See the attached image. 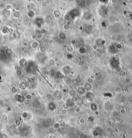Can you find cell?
<instances>
[{
    "instance_id": "6da1fadb",
    "label": "cell",
    "mask_w": 132,
    "mask_h": 138,
    "mask_svg": "<svg viewBox=\"0 0 132 138\" xmlns=\"http://www.w3.org/2000/svg\"><path fill=\"white\" fill-rule=\"evenodd\" d=\"M19 134L22 138H28L30 134V127L28 125H22L19 128Z\"/></svg>"
},
{
    "instance_id": "7a4b0ae2",
    "label": "cell",
    "mask_w": 132,
    "mask_h": 138,
    "mask_svg": "<svg viewBox=\"0 0 132 138\" xmlns=\"http://www.w3.org/2000/svg\"><path fill=\"white\" fill-rule=\"evenodd\" d=\"M54 122V119L52 117H47L41 122V125L44 128H48L50 127H52Z\"/></svg>"
},
{
    "instance_id": "3957f363",
    "label": "cell",
    "mask_w": 132,
    "mask_h": 138,
    "mask_svg": "<svg viewBox=\"0 0 132 138\" xmlns=\"http://www.w3.org/2000/svg\"><path fill=\"white\" fill-rule=\"evenodd\" d=\"M84 96L86 97V99L88 102H90V103L93 102L94 99L95 98V94L92 91L86 92V93L84 95Z\"/></svg>"
},
{
    "instance_id": "277c9868",
    "label": "cell",
    "mask_w": 132,
    "mask_h": 138,
    "mask_svg": "<svg viewBox=\"0 0 132 138\" xmlns=\"http://www.w3.org/2000/svg\"><path fill=\"white\" fill-rule=\"evenodd\" d=\"M61 72L64 76L69 75L72 72V67L69 65H65L61 68Z\"/></svg>"
},
{
    "instance_id": "5b68a950",
    "label": "cell",
    "mask_w": 132,
    "mask_h": 138,
    "mask_svg": "<svg viewBox=\"0 0 132 138\" xmlns=\"http://www.w3.org/2000/svg\"><path fill=\"white\" fill-rule=\"evenodd\" d=\"M14 99H15L16 101L18 102L19 103H23L25 101V96H23L22 94H19V93L14 94Z\"/></svg>"
},
{
    "instance_id": "8992f818",
    "label": "cell",
    "mask_w": 132,
    "mask_h": 138,
    "mask_svg": "<svg viewBox=\"0 0 132 138\" xmlns=\"http://www.w3.org/2000/svg\"><path fill=\"white\" fill-rule=\"evenodd\" d=\"M107 21L110 25H114L118 21V18L115 15H110L107 18Z\"/></svg>"
},
{
    "instance_id": "52a82bcc",
    "label": "cell",
    "mask_w": 132,
    "mask_h": 138,
    "mask_svg": "<svg viewBox=\"0 0 132 138\" xmlns=\"http://www.w3.org/2000/svg\"><path fill=\"white\" fill-rule=\"evenodd\" d=\"M102 133H103V129H102L101 127L97 126V127L94 128V129L93 130V135L95 137H97V136L101 135Z\"/></svg>"
},
{
    "instance_id": "ba28073f",
    "label": "cell",
    "mask_w": 132,
    "mask_h": 138,
    "mask_svg": "<svg viewBox=\"0 0 132 138\" xmlns=\"http://www.w3.org/2000/svg\"><path fill=\"white\" fill-rule=\"evenodd\" d=\"M104 108L106 110V111H110L111 109H113V104L111 103L110 101H106L103 104Z\"/></svg>"
},
{
    "instance_id": "9c48e42d",
    "label": "cell",
    "mask_w": 132,
    "mask_h": 138,
    "mask_svg": "<svg viewBox=\"0 0 132 138\" xmlns=\"http://www.w3.org/2000/svg\"><path fill=\"white\" fill-rule=\"evenodd\" d=\"M77 94H79V96H84L86 93V90L84 89L83 86H79L76 89Z\"/></svg>"
},
{
    "instance_id": "30bf717a",
    "label": "cell",
    "mask_w": 132,
    "mask_h": 138,
    "mask_svg": "<svg viewBox=\"0 0 132 138\" xmlns=\"http://www.w3.org/2000/svg\"><path fill=\"white\" fill-rule=\"evenodd\" d=\"M83 86L86 92L92 91V89H93V85H92V83H88V82L86 81V82H85L83 84Z\"/></svg>"
},
{
    "instance_id": "8fae6325",
    "label": "cell",
    "mask_w": 132,
    "mask_h": 138,
    "mask_svg": "<svg viewBox=\"0 0 132 138\" xmlns=\"http://www.w3.org/2000/svg\"><path fill=\"white\" fill-rule=\"evenodd\" d=\"M30 47L33 50H37L40 48V43L37 40H34L33 41L30 43Z\"/></svg>"
},
{
    "instance_id": "7c38bea8",
    "label": "cell",
    "mask_w": 132,
    "mask_h": 138,
    "mask_svg": "<svg viewBox=\"0 0 132 138\" xmlns=\"http://www.w3.org/2000/svg\"><path fill=\"white\" fill-rule=\"evenodd\" d=\"M89 107H90V110L92 112H96L98 110V105H97V104L96 103H95L94 101L92 102V103H90V106H89Z\"/></svg>"
},
{
    "instance_id": "4fadbf2b",
    "label": "cell",
    "mask_w": 132,
    "mask_h": 138,
    "mask_svg": "<svg viewBox=\"0 0 132 138\" xmlns=\"http://www.w3.org/2000/svg\"><path fill=\"white\" fill-rule=\"evenodd\" d=\"M21 116H22L23 119L25 121H29V120L31 119V114H30V113L27 112V111H25V112H23Z\"/></svg>"
},
{
    "instance_id": "5bb4252c",
    "label": "cell",
    "mask_w": 132,
    "mask_h": 138,
    "mask_svg": "<svg viewBox=\"0 0 132 138\" xmlns=\"http://www.w3.org/2000/svg\"><path fill=\"white\" fill-rule=\"evenodd\" d=\"M48 108L50 111H54L57 108V106L54 101H50L48 104Z\"/></svg>"
},
{
    "instance_id": "9a60e30c",
    "label": "cell",
    "mask_w": 132,
    "mask_h": 138,
    "mask_svg": "<svg viewBox=\"0 0 132 138\" xmlns=\"http://www.w3.org/2000/svg\"><path fill=\"white\" fill-rule=\"evenodd\" d=\"M53 16L55 19H59L61 17V12L58 9H55L54 11H53Z\"/></svg>"
},
{
    "instance_id": "2e32d148",
    "label": "cell",
    "mask_w": 132,
    "mask_h": 138,
    "mask_svg": "<svg viewBox=\"0 0 132 138\" xmlns=\"http://www.w3.org/2000/svg\"><path fill=\"white\" fill-rule=\"evenodd\" d=\"M66 50L68 53L69 54H72L73 51H74V47L73 45H72V44L68 45L66 47Z\"/></svg>"
},
{
    "instance_id": "e0dca14e",
    "label": "cell",
    "mask_w": 132,
    "mask_h": 138,
    "mask_svg": "<svg viewBox=\"0 0 132 138\" xmlns=\"http://www.w3.org/2000/svg\"><path fill=\"white\" fill-rule=\"evenodd\" d=\"M58 37H59V39H61V40L64 41L65 39H66V38H67V36H66V33H65L64 32H60L59 33V34H58Z\"/></svg>"
},
{
    "instance_id": "ac0fdd59",
    "label": "cell",
    "mask_w": 132,
    "mask_h": 138,
    "mask_svg": "<svg viewBox=\"0 0 132 138\" xmlns=\"http://www.w3.org/2000/svg\"><path fill=\"white\" fill-rule=\"evenodd\" d=\"M68 96H69L70 97L75 96H77V91H76L75 89H70V90L68 91Z\"/></svg>"
},
{
    "instance_id": "d6986e66",
    "label": "cell",
    "mask_w": 132,
    "mask_h": 138,
    "mask_svg": "<svg viewBox=\"0 0 132 138\" xmlns=\"http://www.w3.org/2000/svg\"><path fill=\"white\" fill-rule=\"evenodd\" d=\"M12 16L15 19H19L21 16V11H15L12 13Z\"/></svg>"
},
{
    "instance_id": "ffe728a7",
    "label": "cell",
    "mask_w": 132,
    "mask_h": 138,
    "mask_svg": "<svg viewBox=\"0 0 132 138\" xmlns=\"http://www.w3.org/2000/svg\"><path fill=\"white\" fill-rule=\"evenodd\" d=\"M35 14H36V13H35V12H34V11H33V10L30 9V10H29V11H28L27 16H29L30 18H33L34 16H35Z\"/></svg>"
},
{
    "instance_id": "44dd1931",
    "label": "cell",
    "mask_w": 132,
    "mask_h": 138,
    "mask_svg": "<svg viewBox=\"0 0 132 138\" xmlns=\"http://www.w3.org/2000/svg\"><path fill=\"white\" fill-rule=\"evenodd\" d=\"M13 5L12 4H11V3H7V4H6L5 5V9L7 10V11H10V12L13 9Z\"/></svg>"
},
{
    "instance_id": "7402d4cb",
    "label": "cell",
    "mask_w": 132,
    "mask_h": 138,
    "mask_svg": "<svg viewBox=\"0 0 132 138\" xmlns=\"http://www.w3.org/2000/svg\"><path fill=\"white\" fill-rule=\"evenodd\" d=\"M65 103H66V104L68 105L69 108H70V107H73L75 104V103H73V102L71 100L70 97V98H68V99L66 100V101L65 102Z\"/></svg>"
},
{
    "instance_id": "603a6c76",
    "label": "cell",
    "mask_w": 132,
    "mask_h": 138,
    "mask_svg": "<svg viewBox=\"0 0 132 138\" xmlns=\"http://www.w3.org/2000/svg\"><path fill=\"white\" fill-rule=\"evenodd\" d=\"M11 92L12 94H13L14 95V94L18 93V89H17L16 86H12L11 89Z\"/></svg>"
},
{
    "instance_id": "cb8c5ba5",
    "label": "cell",
    "mask_w": 132,
    "mask_h": 138,
    "mask_svg": "<svg viewBox=\"0 0 132 138\" xmlns=\"http://www.w3.org/2000/svg\"><path fill=\"white\" fill-rule=\"evenodd\" d=\"M52 127L54 128V129H59L61 127V124L59 122H55V121L54 123L52 125Z\"/></svg>"
},
{
    "instance_id": "d4e9b609",
    "label": "cell",
    "mask_w": 132,
    "mask_h": 138,
    "mask_svg": "<svg viewBox=\"0 0 132 138\" xmlns=\"http://www.w3.org/2000/svg\"><path fill=\"white\" fill-rule=\"evenodd\" d=\"M115 92H116L117 94H121L122 92V89L121 87H119V86H117L115 87Z\"/></svg>"
},
{
    "instance_id": "484cf974",
    "label": "cell",
    "mask_w": 132,
    "mask_h": 138,
    "mask_svg": "<svg viewBox=\"0 0 132 138\" xmlns=\"http://www.w3.org/2000/svg\"><path fill=\"white\" fill-rule=\"evenodd\" d=\"M19 89H21V90H25L26 89V85L23 82H22L21 84H20V85H19Z\"/></svg>"
},
{
    "instance_id": "4316f807",
    "label": "cell",
    "mask_w": 132,
    "mask_h": 138,
    "mask_svg": "<svg viewBox=\"0 0 132 138\" xmlns=\"http://www.w3.org/2000/svg\"><path fill=\"white\" fill-rule=\"evenodd\" d=\"M70 99H71V100H72L74 103H76L79 101V98H78V97L77 96L72 97H70Z\"/></svg>"
},
{
    "instance_id": "83f0119b",
    "label": "cell",
    "mask_w": 132,
    "mask_h": 138,
    "mask_svg": "<svg viewBox=\"0 0 132 138\" xmlns=\"http://www.w3.org/2000/svg\"><path fill=\"white\" fill-rule=\"evenodd\" d=\"M86 121V120L84 118H81L80 119H79V123H80L81 125H85Z\"/></svg>"
},
{
    "instance_id": "f1b7e54d",
    "label": "cell",
    "mask_w": 132,
    "mask_h": 138,
    "mask_svg": "<svg viewBox=\"0 0 132 138\" xmlns=\"http://www.w3.org/2000/svg\"><path fill=\"white\" fill-rule=\"evenodd\" d=\"M70 25L68 23H66L65 24H64V25H63V28H64V29L66 30H69V29H70Z\"/></svg>"
},
{
    "instance_id": "f546056e",
    "label": "cell",
    "mask_w": 132,
    "mask_h": 138,
    "mask_svg": "<svg viewBox=\"0 0 132 138\" xmlns=\"http://www.w3.org/2000/svg\"><path fill=\"white\" fill-rule=\"evenodd\" d=\"M61 114L62 115H66L68 114V109L62 108V110H61Z\"/></svg>"
},
{
    "instance_id": "4dcf8cb0",
    "label": "cell",
    "mask_w": 132,
    "mask_h": 138,
    "mask_svg": "<svg viewBox=\"0 0 132 138\" xmlns=\"http://www.w3.org/2000/svg\"><path fill=\"white\" fill-rule=\"evenodd\" d=\"M49 64L50 65H52V66H54L56 64V62H55V61L54 59H50L49 60Z\"/></svg>"
},
{
    "instance_id": "1f68e13d",
    "label": "cell",
    "mask_w": 132,
    "mask_h": 138,
    "mask_svg": "<svg viewBox=\"0 0 132 138\" xmlns=\"http://www.w3.org/2000/svg\"><path fill=\"white\" fill-rule=\"evenodd\" d=\"M5 102L3 101L2 99H0V109L1 108H3L5 107Z\"/></svg>"
},
{
    "instance_id": "d6a6232c",
    "label": "cell",
    "mask_w": 132,
    "mask_h": 138,
    "mask_svg": "<svg viewBox=\"0 0 132 138\" xmlns=\"http://www.w3.org/2000/svg\"><path fill=\"white\" fill-rule=\"evenodd\" d=\"M1 33L3 34H6L8 32V30L6 29V28H3L2 30H1Z\"/></svg>"
},
{
    "instance_id": "836d02e7",
    "label": "cell",
    "mask_w": 132,
    "mask_h": 138,
    "mask_svg": "<svg viewBox=\"0 0 132 138\" xmlns=\"http://www.w3.org/2000/svg\"><path fill=\"white\" fill-rule=\"evenodd\" d=\"M12 37H13L14 39H18V34L16 33V32H12Z\"/></svg>"
},
{
    "instance_id": "e575fe53",
    "label": "cell",
    "mask_w": 132,
    "mask_h": 138,
    "mask_svg": "<svg viewBox=\"0 0 132 138\" xmlns=\"http://www.w3.org/2000/svg\"><path fill=\"white\" fill-rule=\"evenodd\" d=\"M88 121L90 123L93 122V121H95V118H94V117H93V116H89L88 118Z\"/></svg>"
},
{
    "instance_id": "d590c367",
    "label": "cell",
    "mask_w": 132,
    "mask_h": 138,
    "mask_svg": "<svg viewBox=\"0 0 132 138\" xmlns=\"http://www.w3.org/2000/svg\"><path fill=\"white\" fill-rule=\"evenodd\" d=\"M78 65L79 66H84L85 65V61L84 60H80L79 62H78Z\"/></svg>"
},
{
    "instance_id": "8d00e7d4",
    "label": "cell",
    "mask_w": 132,
    "mask_h": 138,
    "mask_svg": "<svg viewBox=\"0 0 132 138\" xmlns=\"http://www.w3.org/2000/svg\"><path fill=\"white\" fill-rule=\"evenodd\" d=\"M0 138H8V136L5 133H0Z\"/></svg>"
},
{
    "instance_id": "74e56055",
    "label": "cell",
    "mask_w": 132,
    "mask_h": 138,
    "mask_svg": "<svg viewBox=\"0 0 132 138\" xmlns=\"http://www.w3.org/2000/svg\"><path fill=\"white\" fill-rule=\"evenodd\" d=\"M25 99H31L32 98V94H27L25 95Z\"/></svg>"
},
{
    "instance_id": "f35d334b",
    "label": "cell",
    "mask_w": 132,
    "mask_h": 138,
    "mask_svg": "<svg viewBox=\"0 0 132 138\" xmlns=\"http://www.w3.org/2000/svg\"><path fill=\"white\" fill-rule=\"evenodd\" d=\"M120 114L121 115H125L126 114V110L124 109V108H122V109H121V110H120Z\"/></svg>"
},
{
    "instance_id": "ab89813d",
    "label": "cell",
    "mask_w": 132,
    "mask_h": 138,
    "mask_svg": "<svg viewBox=\"0 0 132 138\" xmlns=\"http://www.w3.org/2000/svg\"><path fill=\"white\" fill-rule=\"evenodd\" d=\"M37 93H38V94H39V96H40L41 97H43L44 96V92L43 91V90H39Z\"/></svg>"
},
{
    "instance_id": "60d3db41",
    "label": "cell",
    "mask_w": 132,
    "mask_h": 138,
    "mask_svg": "<svg viewBox=\"0 0 132 138\" xmlns=\"http://www.w3.org/2000/svg\"><path fill=\"white\" fill-rule=\"evenodd\" d=\"M22 74H23V72H22V71H21V70L18 69V70L16 71V74L18 76H21V75H22Z\"/></svg>"
},
{
    "instance_id": "b9f144b4",
    "label": "cell",
    "mask_w": 132,
    "mask_h": 138,
    "mask_svg": "<svg viewBox=\"0 0 132 138\" xmlns=\"http://www.w3.org/2000/svg\"><path fill=\"white\" fill-rule=\"evenodd\" d=\"M47 99H49V100H52V99H53V96H52V94H47Z\"/></svg>"
},
{
    "instance_id": "7bdbcfd3",
    "label": "cell",
    "mask_w": 132,
    "mask_h": 138,
    "mask_svg": "<svg viewBox=\"0 0 132 138\" xmlns=\"http://www.w3.org/2000/svg\"><path fill=\"white\" fill-rule=\"evenodd\" d=\"M79 138H88V137L84 134H81L79 135Z\"/></svg>"
},
{
    "instance_id": "ee69618b",
    "label": "cell",
    "mask_w": 132,
    "mask_h": 138,
    "mask_svg": "<svg viewBox=\"0 0 132 138\" xmlns=\"http://www.w3.org/2000/svg\"><path fill=\"white\" fill-rule=\"evenodd\" d=\"M2 119H3V120H4V121H7V120L8 119V116L6 114H3V116H2Z\"/></svg>"
},
{
    "instance_id": "f6af8a7d",
    "label": "cell",
    "mask_w": 132,
    "mask_h": 138,
    "mask_svg": "<svg viewBox=\"0 0 132 138\" xmlns=\"http://www.w3.org/2000/svg\"><path fill=\"white\" fill-rule=\"evenodd\" d=\"M48 138H57V137L55 135H54V134H50L49 135Z\"/></svg>"
},
{
    "instance_id": "bcb514c9",
    "label": "cell",
    "mask_w": 132,
    "mask_h": 138,
    "mask_svg": "<svg viewBox=\"0 0 132 138\" xmlns=\"http://www.w3.org/2000/svg\"><path fill=\"white\" fill-rule=\"evenodd\" d=\"M5 5H4L3 3H1V4H0V8H5Z\"/></svg>"
},
{
    "instance_id": "7dc6e473",
    "label": "cell",
    "mask_w": 132,
    "mask_h": 138,
    "mask_svg": "<svg viewBox=\"0 0 132 138\" xmlns=\"http://www.w3.org/2000/svg\"><path fill=\"white\" fill-rule=\"evenodd\" d=\"M118 1V0H111V2L113 4H115V3H116Z\"/></svg>"
},
{
    "instance_id": "c3c4849f",
    "label": "cell",
    "mask_w": 132,
    "mask_h": 138,
    "mask_svg": "<svg viewBox=\"0 0 132 138\" xmlns=\"http://www.w3.org/2000/svg\"><path fill=\"white\" fill-rule=\"evenodd\" d=\"M55 1H59V0H55Z\"/></svg>"
},
{
    "instance_id": "681fc988",
    "label": "cell",
    "mask_w": 132,
    "mask_h": 138,
    "mask_svg": "<svg viewBox=\"0 0 132 138\" xmlns=\"http://www.w3.org/2000/svg\"><path fill=\"white\" fill-rule=\"evenodd\" d=\"M77 1H81V0H77Z\"/></svg>"
}]
</instances>
